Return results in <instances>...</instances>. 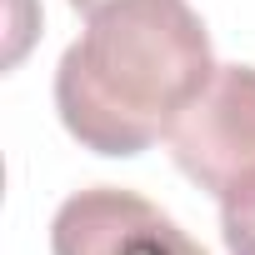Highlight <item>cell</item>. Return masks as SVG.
Segmentation results:
<instances>
[{
    "instance_id": "obj_1",
    "label": "cell",
    "mask_w": 255,
    "mask_h": 255,
    "mask_svg": "<svg viewBox=\"0 0 255 255\" xmlns=\"http://www.w3.org/2000/svg\"><path fill=\"white\" fill-rule=\"evenodd\" d=\"M215 75L210 35L185 0H115L60 55L55 110L95 155H140Z\"/></svg>"
},
{
    "instance_id": "obj_2",
    "label": "cell",
    "mask_w": 255,
    "mask_h": 255,
    "mask_svg": "<svg viewBox=\"0 0 255 255\" xmlns=\"http://www.w3.org/2000/svg\"><path fill=\"white\" fill-rule=\"evenodd\" d=\"M175 165L215 200L255 180V65H215L165 135Z\"/></svg>"
},
{
    "instance_id": "obj_3",
    "label": "cell",
    "mask_w": 255,
    "mask_h": 255,
    "mask_svg": "<svg viewBox=\"0 0 255 255\" xmlns=\"http://www.w3.org/2000/svg\"><path fill=\"white\" fill-rule=\"evenodd\" d=\"M50 255H205V250L145 195L95 185L55 210Z\"/></svg>"
},
{
    "instance_id": "obj_4",
    "label": "cell",
    "mask_w": 255,
    "mask_h": 255,
    "mask_svg": "<svg viewBox=\"0 0 255 255\" xmlns=\"http://www.w3.org/2000/svg\"><path fill=\"white\" fill-rule=\"evenodd\" d=\"M220 235L230 255H255V180L220 200Z\"/></svg>"
},
{
    "instance_id": "obj_5",
    "label": "cell",
    "mask_w": 255,
    "mask_h": 255,
    "mask_svg": "<svg viewBox=\"0 0 255 255\" xmlns=\"http://www.w3.org/2000/svg\"><path fill=\"white\" fill-rule=\"evenodd\" d=\"M70 5H75L80 15H95V10H105V5H115V0H70Z\"/></svg>"
}]
</instances>
